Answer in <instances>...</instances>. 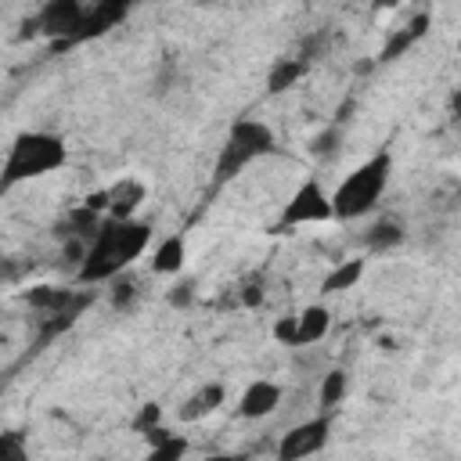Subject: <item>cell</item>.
Instances as JSON below:
<instances>
[{
	"label": "cell",
	"instance_id": "7",
	"mask_svg": "<svg viewBox=\"0 0 461 461\" xmlns=\"http://www.w3.org/2000/svg\"><path fill=\"white\" fill-rule=\"evenodd\" d=\"M83 14H86V4L79 0H47L43 7H36L32 18H25V32L22 36H47L54 43H76L79 36V25H83Z\"/></svg>",
	"mask_w": 461,
	"mask_h": 461
},
{
	"label": "cell",
	"instance_id": "8",
	"mask_svg": "<svg viewBox=\"0 0 461 461\" xmlns=\"http://www.w3.org/2000/svg\"><path fill=\"white\" fill-rule=\"evenodd\" d=\"M281 403H285L281 382H274V378H252V382L238 393L234 411H238V418H245V421H263V418L277 414Z\"/></svg>",
	"mask_w": 461,
	"mask_h": 461
},
{
	"label": "cell",
	"instance_id": "15",
	"mask_svg": "<svg viewBox=\"0 0 461 461\" xmlns=\"http://www.w3.org/2000/svg\"><path fill=\"white\" fill-rule=\"evenodd\" d=\"M306 72H310V61L299 58V54H292V58H288V54H285V58H274L270 68H267V94H270V97L288 94Z\"/></svg>",
	"mask_w": 461,
	"mask_h": 461
},
{
	"label": "cell",
	"instance_id": "17",
	"mask_svg": "<svg viewBox=\"0 0 461 461\" xmlns=\"http://www.w3.org/2000/svg\"><path fill=\"white\" fill-rule=\"evenodd\" d=\"M346 393H349V375L342 367H328L317 378V411L335 414V407L346 400Z\"/></svg>",
	"mask_w": 461,
	"mask_h": 461
},
{
	"label": "cell",
	"instance_id": "20",
	"mask_svg": "<svg viewBox=\"0 0 461 461\" xmlns=\"http://www.w3.org/2000/svg\"><path fill=\"white\" fill-rule=\"evenodd\" d=\"M342 148H346V130H342V122H328L321 133H313V140H310V155L317 158V162H335L339 155H342Z\"/></svg>",
	"mask_w": 461,
	"mask_h": 461
},
{
	"label": "cell",
	"instance_id": "22",
	"mask_svg": "<svg viewBox=\"0 0 461 461\" xmlns=\"http://www.w3.org/2000/svg\"><path fill=\"white\" fill-rule=\"evenodd\" d=\"M112 288H108V303L115 306V310H126L133 299H137V281L130 277V270L126 274H119L115 281H108Z\"/></svg>",
	"mask_w": 461,
	"mask_h": 461
},
{
	"label": "cell",
	"instance_id": "14",
	"mask_svg": "<svg viewBox=\"0 0 461 461\" xmlns=\"http://www.w3.org/2000/svg\"><path fill=\"white\" fill-rule=\"evenodd\" d=\"M184 259H187V238L184 234H166L155 249H151V274L158 277H180L184 270Z\"/></svg>",
	"mask_w": 461,
	"mask_h": 461
},
{
	"label": "cell",
	"instance_id": "6",
	"mask_svg": "<svg viewBox=\"0 0 461 461\" xmlns=\"http://www.w3.org/2000/svg\"><path fill=\"white\" fill-rule=\"evenodd\" d=\"M331 429H335V414H324V411L288 425L274 443V461H310V457H317L331 443Z\"/></svg>",
	"mask_w": 461,
	"mask_h": 461
},
{
	"label": "cell",
	"instance_id": "19",
	"mask_svg": "<svg viewBox=\"0 0 461 461\" xmlns=\"http://www.w3.org/2000/svg\"><path fill=\"white\" fill-rule=\"evenodd\" d=\"M396 245H403V227L396 220H375L367 230H364V249L367 252H393Z\"/></svg>",
	"mask_w": 461,
	"mask_h": 461
},
{
	"label": "cell",
	"instance_id": "1",
	"mask_svg": "<svg viewBox=\"0 0 461 461\" xmlns=\"http://www.w3.org/2000/svg\"><path fill=\"white\" fill-rule=\"evenodd\" d=\"M151 238H155V227L148 220H140V216H133V220H112V216H104L94 227L90 241H86V256H83L79 270L72 274L76 285L94 288V285L115 281L119 274H126L144 256V249L151 245Z\"/></svg>",
	"mask_w": 461,
	"mask_h": 461
},
{
	"label": "cell",
	"instance_id": "2",
	"mask_svg": "<svg viewBox=\"0 0 461 461\" xmlns=\"http://www.w3.org/2000/svg\"><path fill=\"white\" fill-rule=\"evenodd\" d=\"M65 162H68V144L61 133L22 130V133H14V140L7 144V155L0 162V194H7L18 184L50 176V173L65 169Z\"/></svg>",
	"mask_w": 461,
	"mask_h": 461
},
{
	"label": "cell",
	"instance_id": "24",
	"mask_svg": "<svg viewBox=\"0 0 461 461\" xmlns=\"http://www.w3.org/2000/svg\"><path fill=\"white\" fill-rule=\"evenodd\" d=\"M166 303L176 306V310L191 306V303H194V281H191V277H173V285H169V292H166Z\"/></svg>",
	"mask_w": 461,
	"mask_h": 461
},
{
	"label": "cell",
	"instance_id": "11",
	"mask_svg": "<svg viewBox=\"0 0 461 461\" xmlns=\"http://www.w3.org/2000/svg\"><path fill=\"white\" fill-rule=\"evenodd\" d=\"M227 403V385L220 382V378H209V382H202L184 403H180V421H205L209 414H216L220 407Z\"/></svg>",
	"mask_w": 461,
	"mask_h": 461
},
{
	"label": "cell",
	"instance_id": "23",
	"mask_svg": "<svg viewBox=\"0 0 461 461\" xmlns=\"http://www.w3.org/2000/svg\"><path fill=\"white\" fill-rule=\"evenodd\" d=\"M0 461H29V443L22 432H0Z\"/></svg>",
	"mask_w": 461,
	"mask_h": 461
},
{
	"label": "cell",
	"instance_id": "18",
	"mask_svg": "<svg viewBox=\"0 0 461 461\" xmlns=\"http://www.w3.org/2000/svg\"><path fill=\"white\" fill-rule=\"evenodd\" d=\"M187 450H191V439H187L184 432H169V429H166L158 439H151V443L144 447V457H140V461H184Z\"/></svg>",
	"mask_w": 461,
	"mask_h": 461
},
{
	"label": "cell",
	"instance_id": "26",
	"mask_svg": "<svg viewBox=\"0 0 461 461\" xmlns=\"http://www.w3.org/2000/svg\"><path fill=\"white\" fill-rule=\"evenodd\" d=\"M202 461H249L245 450H216V454H205Z\"/></svg>",
	"mask_w": 461,
	"mask_h": 461
},
{
	"label": "cell",
	"instance_id": "5",
	"mask_svg": "<svg viewBox=\"0 0 461 461\" xmlns=\"http://www.w3.org/2000/svg\"><path fill=\"white\" fill-rule=\"evenodd\" d=\"M328 220H331V191L324 187V180L317 173H310V176L299 180V187L281 205V216H277L274 230L285 234L292 227H313V223H328Z\"/></svg>",
	"mask_w": 461,
	"mask_h": 461
},
{
	"label": "cell",
	"instance_id": "10",
	"mask_svg": "<svg viewBox=\"0 0 461 461\" xmlns=\"http://www.w3.org/2000/svg\"><path fill=\"white\" fill-rule=\"evenodd\" d=\"M295 321V335H292V349H306L328 339L331 331V310L328 303H306L299 313H292Z\"/></svg>",
	"mask_w": 461,
	"mask_h": 461
},
{
	"label": "cell",
	"instance_id": "16",
	"mask_svg": "<svg viewBox=\"0 0 461 461\" xmlns=\"http://www.w3.org/2000/svg\"><path fill=\"white\" fill-rule=\"evenodd\" d=\"M364 270H367V259L364 256H353V259H339L324 277H321V295H342L349 288H357L364 281Z\"/></svg>",
	"mask_w": 461,
	"mask_h": 461
},
{
	"label": "cell",
	"instance_id": "12",
	"mask_svg": "<svg viewBox=\"0 0 461 461\" xmlns=\"http://www.w3.org/2000/svg\"><path fill=\"white\" fill-rule=\"evenodd\" d=\"M429 32V14H414L411 22H403L400 29H389V36H385V43H382V50H378V58H375V65H393L396 58H403L421 36Z\"/></svg>",
	"mask_w": 461,
	"mask_h": 461
},
{
	"label": "cell",
	"instance_id": "21",
	"mask_svg": "<svg viewBox=\"0 0 461 461\" xmlns=\"http://www.w3.org/2000/svg\"><path fill=\"white\" fill-rule=\"evenodd\" d=\"M155 429H162V403H158V400H148V403H140L137 414L130 418V432L151 436Z\"/></svg>",
	"mask_w": 461,
	"mask_h": 461
},
{
	"label": "cell",
	"instance_id": "25",
	"mask_svg": "<svg viewBox=\"0 0 461 461\" xmlns=\"http://www.w3.org/2000/svg\"><path fill=\"white\" fill-rule=\"evenodd\" d=\"M259 303H263V281L241 285V306H245V310H256Z\"/></svg>",
	"mask_w": 461,
	"mask_h": 461
},
{
	"label": "cell",
	"instance_id": "9",
	"mask_svg": "<svg viewBox=\"0 0 461 461\" xmlns=\"http://www.w3.org/2000/svg\"><path fill=\"white\" fill-rule=\"evenodd\" d=\"M144 198H148V184L140 176L126 173V176H119L115 184L104 187V216H112V220H133L137 209L144 205Z\"/></svg>",
	"mask_w": 461,
	"mask_h": 461
},
{
	"label": "cell",
	"instance_id": "3",
	"mask_svg": "<svg viewBox=\"0 0 461 461\" xmlns=\"http://www.w3.org/2000/svg\"><path fill=\"white\" fill-rule=\"evenodd\" d=\"M393 180V151L378 148L375 155H367L360 166H353L331 191V220L353 223L364 220L378 209V202L385 198Z\"/></svg>",
	"mask_w": 461,
	"mask_h": 461
},
{
	"label": "cell",
	"instance_id": "13",
	"mask_svg": "<svg viewBox=\"0 0 461 461\" xmlns=\"http://www.w3.org/2000/svg\"><path fill=\"white\" fill-rule=\"evenodd\" d=\"M126 14H130V7H126V4H115V0L86 4V14H83V25H79L76 43H79V40H94V36H101V32L115 29V25H119Z\"/></svg>",
	"mask_w": 461,
	"mask_h": 461
},
{
	"label": "cell",
	"instance_id": "4",
	"mask_svg": "<svg viewBox=\"0 0 461 461\" xmlns=\"http://www.w3.org/2000/svg\"><path fill=\"white\" fill-rule=\"evenodd\" d=\"M274 148H277V137H274L270 122H263L256 115L234 119L220 151H216V162H212V187H223L230 180H238L252 162L274 155Z\"/></svg>",
	"mask_w": 461,
	"mask_h": 461
}]
</instances>
